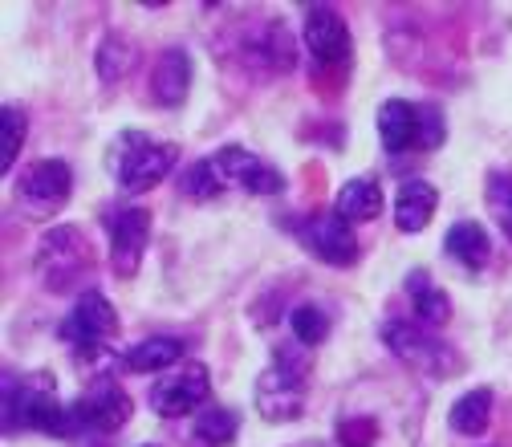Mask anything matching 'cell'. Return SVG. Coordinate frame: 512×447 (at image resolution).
Here are the masks:
<instances>
[{"label":"cell","mask_w":512,"mask_h":447,"mask_svg":"<svg viewBox=\"0 0 512 447\" xmlns=\"http://www.w3.org/2000/svg\"><path fill=\"white\" fill-rule=\"evenodd\" d=\"M5 431H45L53 439L74 435V415L57 399L53 374H5Z\"/></svg>","instance_id":"obj_1"},{"label":"cell","mask_w":512,"mask_h":447,"mask_svg":"<svg viewBox=\"0 0 512 447\" xmlns=\"http://www.w3.org/2000/svg\"><path fill=\"white\" fill-rule=\"evenodd\" d=\"M106 167H110L122 196H143V191H155L171 175L175 147H167L151 135H139V131H122L106 151Z\"/></svg>","instance_id":"obj_2"},{"label":"cell","mask_w":512,"mask_h":447,"mask_svg":"<svg viewBox=\"0 0 512 447\" xmlns=\"http://www.w3.org/2000/svg\"><path fill=\"white\" fill-rule=\"evenodd\" d=\"M70 191H74V171L66 159H37L17 179L13 200L25 220H49L70 204Z\"/></svg>","instance_id":"obj_3"},{"label":"cell","mask_w":512,"mask_h":447,"mask_svg":"<svg viewBox=\"0 0 512 447\" xmlns=\"http://www.w3.org/2000/svg\"><path fill=\"white\" fill-rule=\"evenodd\" d=\"M382 342L395 358H403L411 370L427 374V378H452L460 370V354L447 346L443 338H435V330L419 326V322H387L382 326Z\"/></svg>","instance_id":"obj_4"},{"label":"cell","mask_w":512,"mask_h":447,"mask_svg":"<svg viewBox=\"0 0 512 447\" xmlns=\"http://www.w3.org/2000/svg\"><path fill=\"white\" fill-rule=\"evenodd\" d=\"M90 261H94L90 244L78 224H57L37 244V273H41L45 289H53V293H70L78 285V277L90 269Z\"/></svg>","instance_id":"obj_5"},{"label":"cell","mask_w":512,"mask_h":447,"mask_svg":"<svg viewBox=\"0 0 512 447\" xmlns=\"http://www.w3.org/2000/svg\"><path fill=\"white\" fill-rule=\"evenodd\" d=\"M256 411L265 423H293L305 411V366L285 350L256 378Z\"/></svg>","instance_id":"obj_6"},{"label":"cell","mask_w":512,"mask_h":447,"mask_svg":"<svg viewBox=\"0 0 512 447\" xmlns=\"http://www.w3.org/2000/svg\"><path fill=\"white\" fill-rule=\"evenodd\" d=\"M208 395H212L208 366L204 362H179L175 370L159 374V382L151 387L147 403L163 419H183V415H200L208 407Z\"/></svg>","instance_id":"obj_7"},{"label":"cell","mask_w":512,"mask_h":447,"mask_svg":"<svg viewBox=\"0 0 512 447\" xmlns=\"http://www.w3.org/2000/svg\"><path fill=\"white\" fill-rule=\"evenodd\" d=\"M114 334H118V313L106 301V293H98V289L78 293L74 309L66 313V322H61V338H66V346L78 350L82 358H90V354L106 350L114 342Z\"/></svg>","instance_id":"obj_8"},{"label":"cell","mask_w":512,"mask_h":447,"mask_svg":"<svg viewBox=\"0 0 512 447\" xmlns=\"http://www.w3.org/2000/svg\"><path fill=\"white\" fill-rule=\"evenodd\" d=\"M106 232H110V265L122 281H131L147 257L151 240V212L139 204H114L106 212Z\"/></svg>","instance_id":"obj_9"},{"label":"cell","mask_w":512,"mask_h":447,"mask_svg":"<svg viewBox=\"0 0 512 447\" xmlns=\"http://www.w3.org/2000/svg\"><path fill=\"white\" fill-rule=\"evenodd\" d=\"M131 411H135V403H131V395L118 387V378L98 374L90 387H86V395L70 407L74 435L78 431H118L126 419H131Z\"/></svg>","instance_id":"obj_10"},{"label":"cell","mask_w":512,"mask_h":447,"mask_svg":"<svg viewBox=\"0 0 512 447\" xmlns=\"http://www.w3.org/2000/svg\"><path fill=\"white\" fill-rule=\"evenodd\" d=\"M212 167H216L224 191H252V196H281L285 191L281 171L244 147H220L212 155Z\"/></svg>","instance_id":"obj_11"},{"label":"cell","mask_w":512,"mask_h":447,"mask_svg":"<svg viewBox=\"0 0 512 447\" xmlns=\"http://www.w3.org/2000/svg\"><path fill=\"white\" fill-rule=\"evenodd\" d=\"M297 240H301L305 252H313V257L326 261V265L346 269V265L358 261V236H354V228H350L338 212H317V216H309V220L297 228Z\"/></svg>","instance_id":"obj_12"},{"label":"cell","mask_w":512,"mask_h":447,"mask_svg":"<svg viewBox=\"0 0 512 447\" xmlns=\"http://www.w3.org/2000/svg\"><path fill=\"white\" fill-rule=\"evenodd\" d=\"M305 49L322 66H338L350 57V25L334 5H305V25H301Z\"/></svg>","instance_id":"obj_13"},{"label":"cell","mask_w":512,"mask_h":447,"mask_svg":"<svg viewBox=\"0 0 512 447\" xmlns=\"http://www.w3.org/2000/svg\"><path fill=\"white\" fill-rule=\"evenodd\" d=\"M378 139L387 151H419V102L387 98L378 110Z\"/></svg>","instance_id":"obj_14"},{"label":"cell","mask_w":512,"mask_h":447,"mask_svg":"<svg viewBox=\"0 0 512 447\" xmlns=\"http://www.w3.org/2000/svg\"><path fill=\"white\" fill-rule=\"evenodd\" d=\"M151 94L159 106H183L191 94V57L187 49H163L151 70Z\"/></svg>","instance_id":"obj_15"},{"label":"cell","mask_w":512,"mask_h":447,"mask_svg":"<svg viewBox=\"0 0 512 447\" xmlns=\"http://www.w3.org/2000/svg\"><path fill=\"white\" fill-rule=\"evenodd\" d=\"M435 208H439V191L427 179H407L399 187V196H395V228L415 236V232H423L431 224Z\"/></svg>","instance_id":"obj_16"},{"label":"cell","mask_w":512,"mask_h":447,"mask_svg":"<svg viewBox=\"0 0 512 447\" xmlns=\"http://www.w3.org/2000/svg\"><path fill=\"white\" fill-rule=\"evenodd\" d=\"M407 301L415 309V322L427 326V330H439V326L452 322V297H447V289L435 285L423 269H415L407 277Z\"/></svg>","instance_id":"obj_17"},{"label":"cell","mask_w":512,"mask_h":447,"mask_svg":"<svg viewBox=\"0 0 512 447\" xmlns=\"http://www.w3.org/2000/svg\"><path fill=\"white\" fill-rule=\"evenodd\" d=\"M443 248L447 257L464 269H484L488 257H492V240H488V228L476 224V220H456L443 236Z\"/></svg>","instance_id":"obj_18"},{"label":"cell","mask_w":512,"mask_h":447,"mask_svg":"<svg viewBox=\"0 0 512 447\" xmlns=\"http://www.w3.org/2000/svg\"><path fill=\"white\" fill-rule=\"evenodd\" d=\"M183 362V342L171 338V334H155V338H143L139 346H131L122 354V366L135 370V374H167Z\"/></svg>","instance_id":"obj_19"},{"label":"cell","mask_w":512,"mask_h":447,"mask_svg":"<svg viewBox=\"0 0 512 447\" xmlns=\"http://www.w3.org/2000/svg\"><path fill=\"white\" fill-rule=\"evenodd\" d=\"M334 212L346 220V224H366L382 212V187L370 179V175H358L350 183H342L338 200H334Z\"/></svg>","instance_id":"obj_20"},{"label":"cell","mask_w":512,"mask_h":447,"mask_svg":"<svg viewBox=\"0 0 512 447\" xmlns=\"http://www.w3.org/2000/svg\"><path fill=\"white\" fill-rule=\"evenodd\" d=\"M492 423V391L488 387H476L468 395H460L452 403V411H447V427H452L456 435L464 439H480Z\"/></svg>","instance_id":"obj_21"},{"label":"cell","mask_w":512,"mask_h":447,"mask_svg":"<svg viewBox=\"0 0 512 447\" xmlns=\"http://www.w3.org/2000/svg\"><path fill=\"white\" fill-rule=\"evenodd\" d=\"M236 435H240V415L232 407L208 403L191 419V447H228Z\"/></svg>","instance_id":"obj_22"},{"label":"cell","mask_w":512,"mask_h":447,"mask_svg":"<svg viewBox=\"0 0 512 447\" xmlns=\"http://www.w3.org/2000/svg\"><path fill=\"white\" fill-rule=\"evenodd\" d=\"M25 131H29L25 110L21 106H0V171L5 175L13 171V159L25 147Z\"/></svg>","instance_id":"obj_23"},{"label":"cell","mask_w":512,"mask_h":447,"mask_svg":"<svg viewBox=\"0 0 512 447\" xmlns=\"http://www.w3.org/2000/svg\"><path fill=\"white\" fill-rule=\"evenodd\" d=\"M289 330L301 346H317L330 338V313L322 305H293L289 313Z\"/></svg>","instance_id":"obj_24"},{"label":"cell","mask_w":512,"mask_h":447,"mask_svg":"<svg viewBox=\"0 0 512 447\" xmlns=\"http://www.w3.org/2000/svg\"><path fill=\"white\" fill-rule=\"evenodd\" d=\"M484 196H488L492 216L500 220V228H504L508 240H512V171H492V175H488V187H484Z\"/></svg>","instance_id":"obj_25"},{"label":"cell","mask_w":512,"mask_h":447,"mask_svg":"<svg viewBox=\"0 0 512 447\" xmlns=\"http://www.w3.org/2000/svg\"><path fill=\"white\" fill-rule=\"evenodd\" d=\"M183 191H187L191 200H216V196H224V183H220L212 159H196V163L187 167V175H183Z\"/></svg>","instance_id":"obj_26"},{"label":"cell","mask_w":512,"mask_h":447,"mask_svg":"<svg viewBox=\"0 0 512 447\" xmlns=\"http://www.w3.org/2000/svg\"><path fill=\"white\" fill-rule=\"evenodd\" d=\"M126 66H131V45H126V37L110 33L102 41V49H98V74H102V82H118L126 74Z\"/></svg>","instance_id":"obj_27"},{"label":"cell","mask_w":512,"mask_h":447,"mask_svg":"<svg viewBox=\"0 0 512 447\" xmlns=\"http://www.w3.org/2000/svg\"><path fill=\"white\" fill-rule=\"evenodd\" d=\"M443 139H447V118H443V110L419 102V151H435V147H443Z\"/></svg>","instance_id":"obj_28"},{"label":"cell","mask_w":512,"mask_h":447,"mask_svg":"<svg viewBox=\"0 0 512 447\" xmlns=\"http://www.w3.org/2000/svg\"><path fill=\"white\" fill-rule=\"evenodd\" d=\"M374 435H378V423L366 419V415H350V419H342L338 431H334L338 447H374Z\"/></svg>","instance_id":"obj_29"}]
</instances>
